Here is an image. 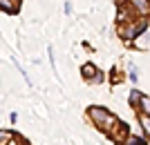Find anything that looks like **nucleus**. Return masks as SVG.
<instances>
[{
  "label": "nucleus",
  "instance_id": "7ed1b4c3",
  "mask_svg": "<svg viewBox=\"0 0 150 145\" xmlns=\"http://www.w3.org/2000/svg\"><path fill=\"white\" fill-rule=\"evenodd\" d=\"M134 47L137 49H150V29H144L134 38Z\"/></svg>",
  "mask_w": 150,
  "mask_h": 145
},
{
  "label": "nucleus",
  "instance_id": "9d476101",
  "mask_svg": "<svg viewBox=\"0 0 150 145\" xmlns=\"http://www.w3.org/2000/svg\"><path fill=\"white\" fill-rule=\"evenodd\" d=\"M139 98H141V94H139L137 89H132V92H130V105H132V107H137V105H139Z\"/></svg>",
  "mask_w": 150,
  "mask_h": 145
},
{
  "label": "nucleus",
  "instance_id": "f03ea898",
  "mask_svg": "<svg viewBox=\"0 0 150 145\" xmlns=\"http://www.w3.org/2000/svg\"><path fill=\"white\" fill-rule=\"evenodd\" d=\"M144 32V22H134V20H130L125 27H121V36L125 38V40H130V38H137L139 34Z\"/></svg>",
  "mask_w": 150,
  "mask_h": 145
},
{
  "label": "nucleus",
  "instance_id": "20e7f679",
  "mask_svg": "<svg viewBox=\"0 0 150 145\" xmlns=\"http://www.w3.org/2000/svg\"><path fill=\"white\" fill-rule=\"evenodd\" d=\"M132 9H137L139 13H150V2L148 0H130Z\"/></svg>",
  "mask_w": 150,
  "mask_h": 145
},
{
  "label": "nucleus",
  "instance_id": "423d86ee",
  "mask_svg": "<svg viewBox=\"0 0 150 145\" xmlns=\"http://www.w3.org/2000/svg\"><path fill=\"white\" fill-rule=\"evenodd\" d=\"M137 109H139V114H150V96H141L139 98Z\"/></svg>",
  "mask_w": 150,
  "mask_h": 145
},
{
  "label": "nucleus",
  "instance_id": "6e6552de",
  "mask_svg": "<svg viewBox=\"0 0 150 145\" xmlns=\"http://www.w3.org/2000/svg\"><path fill=\"white\" fill-rule=\"evenodd\" d=\"M16 2L18 0H0V9L2 11H16Z\"/></svg>",
  "mask_w": 150,
  "mask_h": 145
},
{
  "label": "nucleus",
  "instance_id": "39448f33",
  "mask_svg": "<svg viewBox=\"0 0 150 145\" xmlns=\"http://www.w3.org/2000/svg\"><path fill=\"white\" fill-rule=\"evenodd\" d=\"M81 74H83V78H88V81H92L94 76L99 74V69H96V67H94L92 63H88V65H83V67H81Z\"/></svg>",
  "mask_w": 150,
  "mask_h": 145
},
{
  "label": "nucleus",
  "instance_id": "f257e3e1",
  "mask_svg": "<svg viewBox=\"0 0 150 145\" xmlns=\"http://www.w3.org/2000/svg\"><path fill=\"white\" fill-rule=\"evenodd\" d=\"M88 116L94 120V125L99 127V130H103V132H108V134L112 132L114 125H117V118H114L108 109H103V107H90Z\"/></svg>",
  "mask_w": 150,
  "mask_h": 145
},
{
  "label": "nucleus",
  "instance_id": "f8f14e48",
  "mask_svg": "<svg viewBox=\"0 0 150 145\" xmlns=\"http://www.w3.org/2000/svg\"><path fill=\"white\" fill-rule=\"evenodd\" d=\"M5 145H23V143H20L18 139H9V141H7V143H5Z\"/></svg>",
  "mask_w": 150,
  "mask_h": 145
},
{
  "label": "nucleus",
  "instance_id": "0eeeda50",
  "mask_svg": "<svg viewBox=\"0 0 150 145\" xmlns=\"http://www.w3.org/2000/svg\"><path fill=\"white\" fill-rule=\"evenodd\" d=\"M139 123H141V127H144L146 136L150 139V114H139Z\"/></svg>",
  "mask_w": 150,
  "mask_h": 145
},
{
  "label": "nucleus",
  "instance_id": "1a4fd4ad",
  "mask_svg": "<svg viewBox=\"0 0 150 145\" xmlns=\"http://www.w3.org/2000/svg\"><path fill=\"white\" fill-rule=\"evenodd\" d=\"M121 145H144V141L137 139V136H125V139L121 141Z\"/></svg>",
  "mask_w": 150,
  "mask_h": 145
},
{
  "label": "nucleus",
  "instance_id": "9b49d317",
  "mask_svg": "<svg viewBox=\"0 0 150 145\" xmlns=\"http://www.w3.org/2000/svg\"><path fill=\"white\" fill-rule=\"evenodd\" d=\"M9 139H11V134H7V132H0V145H5Z\"/></svg>",
  "mask_w": 150,
  "mask_h": 145
}]
</instances>
